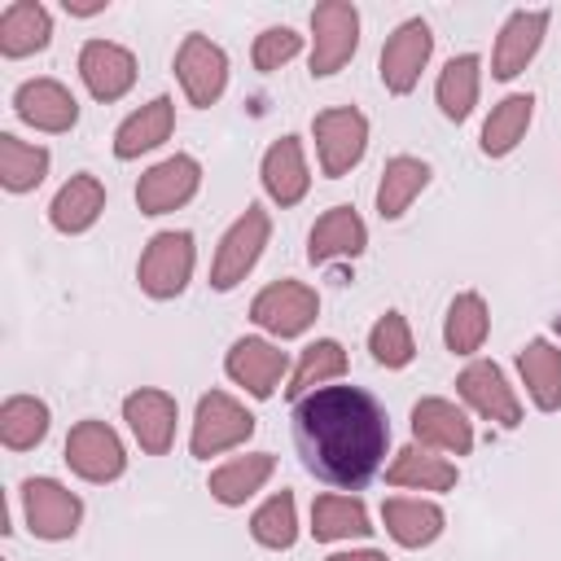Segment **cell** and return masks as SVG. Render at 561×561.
I'll return each mask as SVG.
<instances>
[{"instance_id":"cell-19","label":"cell","mask_w":561,"mask_h":561,"mask_svg":"<svg viewBox=\"0 0 561 561\" xmlns=\"http://www.w3.org/2000/svg\"><path fill=\"white\" fill-rule=\"evenodd\" d=\"M543 31H548V9H517L500 35H495V53H491V75L495 79H513L530 66V57L539 53L543 44Z\"/></svg>"},{"instance_id":"cell-34","label":"cell","mask_w":561,"mask_h":561,"mask_svg":"<svg viewBox=\"0 0 561 561\" xmlns=\"http://www.w3.org/2000/svg\"><path fill=\"white\" fill-rule=\"evenodd\" d=\"M48 434V403L35 394H13L0 408V443L9 451H26L35 443H44Z\"/></svg>"},{"instance_id":"cell-9","label":"cell","mask_w":561,"mask_h":561,"mask_svg":"<svg viewBox=\"0 0 561 561\" xmlns=\"http://www.w3.org/2000/svg\"><path fill=\"white\" fill-rule=\"evenodd\" d=\"M175 79H180L188 105L206 110L228 88V53L206 35H184V44L175 48Z\"/></svg>"},{"instance_id":"cell-41","label":"cell","mask_w":561,"mask_h":561,"mask_svg":"<svg viewBox=\"0 0 561 561\" xmlns=\"http://www.w3.org/2000/svg\"><path fill=\"white\" fill-rule=\"evenodd\" d=\"M101 9H105V0H88V4L66 0V13H79V18H92V13H101Z\"/></svg>"},{"instance_id":"cell-33","label":"cell","mask_w":561,"mask_h":561,"mask_svg":"<svg viewBox=\"0 0 561 561\" xmlns=\"http://www.w3.org/2000/svg\"><path fill=\"white\" fill-rule=\"evenodd\" d=\"M530 114H535V96H530V92L504 96V101L491 110V118L482 123V153H486V158L513 153L517 140H522L526 127H530Z\"/></svg>"},{"instance_id":"cell-30","label":"cell","mask_w":561,"mask_h":561,"mask_svg":"<svg viewBox=\"0 0 561 561\" xmlns=\"http://www.w3.org/2000/svg\"><path fill=\"white\" fill-rule=\"evenodd\" d=\"M311 535L320 543L373 535L364 500H355V495H316V504H311Z\"/></svg>"},{"instance_id":"cell-20","label":"cell","mask_w":561,"mask_h":561,"mask_svg":"<svg viewBox=\"0 0 561 561\" xmlns=\"http://www.w3.org/2000/svg\"><path fill=\"white\" fill-rule=\"evenodd\" d=\"M259 175H263V188L276 206H298L311 188V171H307V158H302V140L298 136H280L267 145L263 162H259Z\"/></svg>"},{"instance_id":"cell-12","label":"cell","mask_w":561,"mask_h":561,"mask_svg":"<svg viewBox=\"0 0 561 561\" xmlns=\"http://www.w3.org/2000/svg\"><path fill=\"white\" fill-rule=\"evenodd\" d=\"M197 184H202V167H197V158H188V153H171V158L153 162V167L140 175V184H136V206H140V215H167V210H180V206L197 193Z\"/></svg>"},{"instance_id":"cell-35","label":"cell","mask_w":561,"mask_h":561,"mask_svg":"<svg viewBox=\"0 0 561 561\" xmlns=\"http://www.w3.org/2000/svg\"><path fill=\"white\" fill-rule=\"evenodd\" d=\"M44 175H48V149L44 145H26L13 131H4L0 136V184L9 193H31Z\"/></svg>"},{"instance_id":"cell-29","label":"cell","mask_w":561,"mask_h":561,"mask_svg":"<svg viewBox=\"0 0 561 561\" xmlns=\"http://www.w3.org/2000/svg\"><path fill=\"white\" fill-rule=\"evenodd\" d=\"M425 184H430V162H421L412 153L390 158L386 171H381V184H377V215L381 219H399Z\"/></svg>"},{"instance_id":"cell-14","label":"cell","mask_w":561,"mask_h":561,"mask_svg":"<svg viewBox=\"0 0 561 561\" xmlns=\"http://www.w3.org/2000/svg\"><path fill=\"white\" fill-rule=\"evenodd\" d=\"M412 438L430 451H447V456H469L473 451V421L451 403V399H421L412 408Z\"/></svg>"},{"instance_id":"cell-32","label":"cell","mask_w":561,"mask_h":561,"mask_svg":"<svg viewBox=\"0 0 561 561\" xmlns=\"http://www.w3.org/2000/svg\"><path fill=\"white\" fill-rule=\"evenodd\" d=\"M478 75H482V61H478L473 53H460V57H451V61L438 70L434 96H438V110H443L451 123H465L469 110L478 105Z\"/></svg>"},{"instance_id":"cell-27","label":"cell","mask_w":561,"mask_h":561,"mask_svg":"<svg viewBox=\"0 0 561 561\" xmlns=\"http://www.w3.org/2000/svg\"><path fill=\"white\" fill-rule=\"evenodd\" d=\"M53 35V18L44 4L35 0H13L4 13H0V53L4 57H26V53H39Z\"/></svg>"},{"instance_id":"cell-23","label":"cell","mask_w":561,"mask_h":561,"mask_svg":"<svg viewBox=\"0 0 561 561\" xmlns=\"http://www.w3.org/2000/svg\"><path fill=\"white\" fill-rule=\"evenodd\" d=\"M381 522H386V535L399 543V548H425L443 535V508L434 500H408V495H394L381 504Z\"/></svg>"},{"instance_id":"cell-17","label":"cell","mask_w":561,"mask_h":561,"mask_svg":"<svg viewBox=\"0 0 561 561\" xmlns=\"http://www.w3.org/2000/svg\"><path fill=\"white\" fill-rule=\"evenodd\" d=\"M79 75L88 83V92L96 101H118L131 92L136 83V57L123 48V44H110V39H88L79 48Z\"/></svg>"},{"instance_id":"cell-15","label":"cell","mask_w":561,"mask_h":561,"mask_svg":"<svg viewBox=\"0 0 561 561\" xmlns=\"http://www.w3.org/2000/svg\"><path fill=\"white\" fill-rule=\"evenodd\" d=\"M285 368H289L285 351L272 346V342H263V337H237L228 346V355H224V373L237 386H245L254 399H272V390L280 386Z\"/></svg>"},{"instance_id":"cell-40","label":"cell","mask_w":561,"mask_h":561,"mask_svg":"<svg viewBox=\"0 0 561 561\" xmlns=\"http://www.w3.org/2000/svg\"><path fill=\"white\" fill-rule=\"evenodd\" d=\"M324 561H390V557L377 552V548H355V552H333V557H324Z\"/></svg>"},{"instance_id":"cell-25","label":"cell","mask_w":561,"mask_h":561,"mask_svg":"<svg viewBox=\"0 0 561 561\" xmlns=\"http://www.w3.org/2000/svg\"><path fill=\"white\" fill-rule=\"evenodd\" d=\"M517 373H522L526 394L535 399L539 412H557L561 408V351L548 337H530L517 351Z\"/></svg>"},{"instance_id":"cell-1","label":"cell","mask_w":561,"mask_h":561,"mask_svg":"<svg viewBox=\"0 0 561 561\" xmlns=\"http://www.w3.org/2000/svg\"><path fill=\"white\" fill-rule=\"evenodd\" d=\"M386 408L359 386H320L294 403V447L302 469L337 491H359L386 460Z\"/></svg>"},{"instance_id":"cell-39","label":"cell","mask_w":561,"mask_h":561,"mask_svg":"<svg viewBox=\"0 0 561 561\" xmlns=\"http://www.w3.org/2000/svg\"><path fill=\"white\" fill-rule=\"evenodd\" d=\"M298 53H302V35H298L294 26H267V31L254 35V66H259L263 75L280 70V66L294 61Z\"/></svg>"},{"instance_id":"cell-10","label":"cell","mask_w":561,"mask_h":561,"mask_svg":"<svg viewBox=\"0 0 561 561\" xmlns=\"http://www.w3.org/2000/svg\"><path fill=\"white\" fill-rule=\"evenodd\" d=\"M430 53H434V35H430V22H421V18H408V22H399V26H394V35L381 44V61H377V75H381L386 92H394V96H408V92L416 88L421 70H425Z\"/></svg>"},{"instance_id":"cell-13","label":"cell","mask_w":561,"mask_h":561,"mask_svg":"<svg viewBox=\"0 0 561 561\" xmlns=\"http://www.w3.org/2000/svg\"><path fill=\"white\" fill-rule=\"evenodd\" d=\"M456 390H460V399H465L478 416H486V421H495V425H504V430L522 425V403H517V394H513V386H508V377H504L500 364L473 359V364L456 377Z\"/></svg>"},{"instance_id":"cell-31","label":"cell","mask_w":561,"mask_h":561,"mask_svg":"<svg viewBox=\"0 0 561 561\" xmlns=\"http://www.w3.org/2000/svg\"><path fill=\"white\" fill-rule=\"evenodd\" d=\"M486 329H491V311H486L482 294H473V289L456 294L451 307H447V320H443V342H447V351H451V355H473V351H482Z\"/></svg>"},{"instance_id":"cell-37","label":"cell","mask_w":561,"mask_h":561,"mask_svg":"<svg viewBox=\"0 0 561 561\" xmlns=\"http://www.w3.org/2000/svg\"><path fill=\"white\" fill-rule=\"evenodd\" d=\"M250 535H254V543H263L272 552L294 548V539H298V504H294V491H276L267 504H259L254 517H250Z\"/></svg>"},{"instance_id":"cell-5","label":"cell","mask_w":561,"mask_h":561,"mask_svg":"<svg viewBox=\"0 0 561 561\" xmlns=\"http://www.w3.org/2000/svg\"><path fill=\"white\" fill-rule=\"evenodd\" d=\"M359 48V9L346 0H324L311 9V75H337Z\"/></svg>"},{"instance_id":"cell-6","label":"cell","mask_w":561,"mask_h":561,"mask_svg":"<svg viewBox=\"0 0 561 561\" xmlns=\"http://www.w3.org/2000/svg\"><path fill=\"white\" fill-rule=\"evenodd\" d=\"M311 136H316V153H320V171L324 175H346L364 149H368V118L355 105H333L320 110L311 118Z\"/></svg>"},{"instance_id":"cell-16","label":"cell","mask_w":561,"mask_h":561,"mask_svg":"<svg viewBox=\"0 0 561 561\" xmlns=\"http://www.w3.org/2000/svg\"><path fill=\"white\" fill-rule=\"evenodd\" d=\"M175 399L167 394V390H131L127 399H123V421H127V430L136 434V443H140V451H149V456H167L171 451V443H175Z\"/></svg>"},{"instance_id":"cell-36","label":"cell","mask_w":561,"mask_h":561,"mask_svg":"<svg viewBox=\"0 0 561 561\" xmlns=\"http://www.w3.org/2000/svg\"><path fill=\"white\" fill-rule=\"evenodd\" d=\"M342 373H346V351H342V342L320 337V342H311V346L302 351V359H298V368H294V377H289L285 394L298 403L302 394L320 390L324 381H333V377H342Z\"/></svg>"},{"instance_id":"cell-2","label":"cell","mask_w":561,"mask_h":561,"mask_svg":"<svg viewBox=\"0 0 561 561\" xmlns=\"http://www.w3.org/2000/svg\"><path fill=\"white\" fill-rule=\"evenodd\" d=\"M193 263H197L193 232L167 228V232H153L149 237L140 263H136V280H140V289L149 298H175L193 280Z\"/></svg>"},{"instance_id":"cell-38","label":"cell","mask_w":561,"mask_h":561,"mask_svg":"<svg viewBox=\"0 0 561 561\" xmlns=\"http://www.w3.org/2000/svg\"><path fill=\"white\" fill-rule=\"evenodd\" d=\"M368 351H373V359H377L381 368H403V364H412L416 342H412L408 320H403L399 311H386V316L373 324V333H368Z\"/></svg>"},{"instance_id":"cell-24","label":"cell","mask_w":561,"mask_h":561,"mask_svg":"<svg viewBox=\"0 0 561 561\" xmlns=\"http://www.w3.org/2000/svg\"><path fill=\"white\" fill-rule=\"evenodd\" d=\"M101 210H105V188H101V180H96V175H70V180L57 188V197H53V206H48V219H53L57 232L75 237V232H88V228L101 219Z\"/></svg>"},{"instance_id":"cell-26","label":"cell","mask_w":561,"mask_h":561,"mask_svg":"<svg viewBox=\"0 0 561 561\" xmlns=\"http://www.w3.org/2000/svg\"><path fill=\"white\" fill-rule=\"evenodd\" d=\"M272 473H276V456H272V451H250V456H237V460L219 465V469L210 473L206 491H210L219 504L237 508V504H245L254 491H263V482H267Z\"/></svg>"},{"instance_id":"cell-28","label":"cell","mask_w":561,"mask_h":561,"mask_svg":"<svg viewBox=\"0 0 561 561\" xmlns=\"http://www.w3.org/2000/svg\"><path fill=\"white\" fill-rule=\"evenodd\" d=\"M386 482L390 486H412V491H451L456 486V465L434 456L430 447H403L390 469H386Z\"/></svg>"},{"instance_id":"cell-3","label":"cell","mask_w":561,"mask_h":561,"mask_svg":"<svg viewBox=\"0 0 561 561\" xmlns=\"http://www.w3.org/2000/svg\"><path fill=\"white\" fill-rule=\"evenodd\" d=\"M272 237V219L263 206H245V215H237V224L219 237V250H215V263H210V289H232L250 276V267L259 263L263 245Z\"/></svg>"},{"instance_id":"cell-11","label":"cell","mask_w":561,"mask_h":561,"mask_svg":"<svg viewBox=\"0 0 561 561\" xmlns=\"http://www.w3.org/2000/svg\"><path fill=\"white\" fill-rule=\"evenodd\" d=\"M66 465L83 482H114L127 469V451L105 421H79L66 434Z\"/></svg>"},{"instance_id":"cell-21","label":"cell","mask_w":561,"mask_h":561,"mask_svg":"<svg viewBox=\"0 0 561 561\" xmlns=\"http://www.w3.org/2000/svg\"><path fill=\"white\" fill-rule=\"evenodd\" d=\"M368 245V228L355 215V206H333L316 219L311 237H307V259L311 263H337V259H355Z\"/></svg>"},{"instance_id":"cell-8","label":"cell","mask_w":561,"mask_h":561,"mask_svg":"<svg viewBox=\"0 0 561 561\" xmlns=\"http://www.w3.org/2000/svg\"><path fill=\"white\" fill-rule=\"evenodd\" d=\"M22 513L35 539H70L83 522V500L66 491L57 478H26L22 482Z\"/></svg>"},{"instance_id":"cell-4","label":"cell","mask_w":561,"mask_h":561,"mask_svg":"<svg viewBox=\"0 0 561 561\" xmlns=\"http://www.w3.org/2000/svg\"><path fill=\"white\" fill-rule=\"evenodd\" d=\"M250 434H254V416L245 412V403H237L224 390H206L197 399L193 438H188V447H193L197 460H210V456H219L228 447H241Z\"/></svg>"},{"instance_id":"cell-18","label":"cell","mask_w":561,"mask_h":561,"mask_svg":"<svg viewBox=\"0 0 561 561\" xmlns=\"http://www.w3.org/2000/svg\"><path fill=\"white\" fill-rule=\"evenodd\" d=\"M13 110L22 123H31L39 131H70L79 123V101L57 79H26L13 92Z\"/></svg>"},{"instance_id":"cell-22","label":"cell","mask_w":561,"mask_h":561,"mask_svg":"<svg viewBox=\"0 0 561 561\" xmlns=\"http://www.w3.org/2000/svg\"><path fill=\"white\" fill-rule=\"evenodd\" d=\"M171 127H175V101L171 96H153L149 105H140L136 114H127L118 123V131H114V158L131 162V158L158 149L171 136Z\"/></svg>"},{"instance_id":"cell-7","label":"cell","mask_w":561,"mask_h":561,"mask_svg":"<svg viewBox=\"0 0 561 561\" xmlns=\"http://www.w3.org/2000/svg\"><path fill=\"white\" fill-rule=\"evenodd\" d=\"M316 316H320V298H316V289L302 285V280H272V285H263V289L254 294V302H250V320H254L259 329L276 333V337H298V333H307V329L316 324Z\"/></svg>"}]
</instances>
